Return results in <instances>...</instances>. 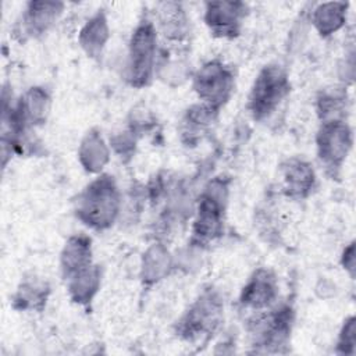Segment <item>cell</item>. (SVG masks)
I'll use <instances>...</instances> for the list:
<instances>
[{"label": "cell", "instance_id": "6da1fadb", "mask_svg": "<svg viewBox=\"0 0 356 356\" xmlns=\"http://www.w3.org/2000/svg\"><path fill=\"white\" fill-rule=\"evenodd\" d=\"M121 204V193L113 177L100 175L78 195L75 214L85 225L103 231L115 222Z\"/></svg>", "mask_w": 356, "mask_h": 356}, {"label": "cell", "instance_id": "7a4b0ae2", "mask_svg": "<svg viewBox=\"0 0 356 356\" xmlns=\"http://www.w3.org/2000/svg\"><path fill=\"white\" fill-rule=\"evenodd\" d=\"M228 199V182L218 177L210 181L197 200L191 242L202 248L217 239L224 231V214Z\"/></svg>", "mask_w": 356, "mask_h": 356}, {"label": "cell", "instance_id": "3957f363", "mask_svg": "<svg viewBox=\"0 0 356 356\" xmlns=\"http://www.w3.org/2000/svg\"><path fill=\"white\" fill-rule=\"evenodd\" d=\"M157 29L152 19H142L132 32L125 79L131 86L143 88L150 83L157 67Z\"/></svg>", "mask_w": 356, "mask_h": 356}, {"label": "cell", "instance_id": "277c9868", "mask_svg": "<svg viewBox=\"0 0 356 356\" xmlns=\"http://www.w3.org/2000/svg\"><path fill=\"white\" fill-rule=\"evenodd\" d=\"M291 83L285 70L277 64L266 65L250 89L248 108L254 120L271 115L286 99Z\"/></svg>", "mask_w": 356, "mask_h": 356}, {"label": "cell", "instance_id": "5b68a950", "mask_svg": "<svg viewBox=\"0 0 356 356\" xmlns=\"http://www.w3.org/2000/svg\"><path fill=\"white\" fill-rule=\"evenodd\" d=\"M222 310L224 306L218 293L211 289L204 291L179 320V335L188 341L213 335L220 325Z\"/></svg>", "mask_w": 356, "mask_h": 356}, {"label": "cell", "instance_id": "8992f818", "mask_svg": "<svg viewBox=\"0 0 356 356\" xmlns=\"http://www.w3.org/2000/svg\"><path fill=\"white\" fill-rule=\"evenodd\" d=\"M192 86L200 103L220 110L234 92L235 78L231 68L218 60H213L195 72Z\"/></svg>", "mask_w": 356, "mask_h": 356}, {"label": "cell", "instance_id": "52a82bcc", "mask_svg": "<svg viewBox=\"0 0 356 356\" xmlns=\"http://www.w3.org/2000/svg\"><path fill=\"white\" fill-rule=\"evenodd\" d=\"M317 156L327 172L335 175L343 165L353 145V134L345 120L321 122L317 136Z\"/></svg>", "mask_w": 356, "mask_h": 356}, {"label": "cell", "instance_id": "ba28073f", "mask_svg": "<svg viewBox=\"0 0 356 356\" xmlns=\"http://www.w3.org/2000/svg\"><path fill=\"white\" fill-rule=\"evenodd\" d=\"M249 6L243 1H207L204 3V24L211 35L234 39L241 33Z\"/></svg>", "mask_w": 356, "mask_h": 356}, {"label": "cell", "instance_id": "9c48e42d", "mask_svg": "<svg viewBox=\"0 0 356 356\" xmlns=\"http://www.w3.org/2000/svg\"><path fill=\"white\" fill-rule=\"evenodd\" d=\"M277 296L278 284L275 275L267 268H259L243 286L239 296V305L246 310L261 313L275 303Z\"/></svg>", "mask_w": 356, "mask_h": 356}, {"label": "cell", "instance_id": "30bf717a", "mask_svg": "<svg viewBox=\"0 0 356 356\" xmlns=\"http://www.w3.org/2000/svg\"><path fill=\"white\" fill-rule=\"evenodd\" d=\"M64 11L60 1H29L21 15V33L28 38H38L46 33Z\"/></svg>", "mask_w": 356, "mask_h": 356}, {"label": "cell", "instance_id": "8fae6325", "mask_svg": "<svg viewBox=\"0 0 356 356\" xmlns=\"http://www.w3.org/2000/svg\"><path fill=\"white\" fill-rule=\"evenodd\" d=\"M154 25L171 44L184 43L189 36V18L181 3H160L157 7V22Z\"/></svg>", "mask_w": 356, "mask_h": 356}, {"label": "cell", "instance_id": "7c38bea8", "mask_svg": "<svg viewBox=\"0 0 356 356\" xmlns=\"http://www.w3.org/2000/svg\"><path fill=\"white\" fill-rule=\"evenodd\" d=\"M281 171L284 179V192L288 197L303 199L307 197L314 189L316 174L307 161L292 157L282 164Z\"/></svg>", "mask_w": 356, "mask_h": 356}, {"label": "cell", "instance_id": "4fadbf2b", "mask_svg": "<svg viewBox=\"0 0 356 356\" xmlns=\"http://www.w3.org/2000/svg\"><path fill=\"white\" fill-rule=\"evenodd\" d=\"M220 110H216L207 104L199 103L189 107L181 121V136L188 145L202 140L203 135L216 122Z\"/></svg>", "mask_w": 356, "mask_h": 356}, {"label": "cell", "instance_id": "5bb4252c", "mask_svg": "<svg viewBox=\"0 0 356 356\" xmlns=\"http://www.w3.org/2000/svg\"><path fill=\"white\" fill-rule=\"evenodd\" d=\"M92 263V242L85 235L71 236L61 252V273L64 280L89 267Z\"/></svg>", "mask_w": 356, "mask_h": 356}, {"label": "cell", "instance_id": "9a60e30c", "mask_svg": "<svg viewBox=\"0 0 356 356\" xmlns=\"http://www.w3.org/2000/svg\"><path fill=\"white\" fill-rule=\"evenodd\" d=\"M349 4L342 1H328L317 4L312 11V24L321 38L338 32L346 22Z\"/></svg>", "mask_w": 356, "mask_h": 356}, {"label": "cell", "instance_id": "2e32d148", "mask_svg": "<svg viewBox=\"0 0 356 356\" xmlns=\"http://www.w3.org/2000/svg\"><path fill=\"white\" fill-rule=\"evenodd\" d=\"M110 36L108 24L103 10L97 11L79 32V44L89 57H97L102 54Z\"/></svg>", "mask_w": 356, "mask_h": 356}, {"label": "cell", "instance_id": "e0dca14e", "mask_svg": "<svg viewBox=\"0 0 356 356\" xmlns=\"http://www.w3.org/2000/svg\"><path fill=\"white\" fill-rule=\"evenodd\" d=\"M67 281L70 296L76 303H89L100 286V268L95 264L74 274Z\"/></svg>", "mask_w": 356, "mask_h": 356}, {"label": "cell", "instance_id": "ac0fdd59", "mask_svg": "<svg viewBox=\"0 0 356 356\" xmlns=\"http://www.w3.org/2000/svg\"><path fill=\"white\" fill-rule=\"evenodd\" d=\"M49 285L40 278H29L21 282L14 296V307L21 310H42L49 295Z\"/></svg>", "mask_w": 356, "mask_h": 356}, {"label": "cell", "instance_id": "d6986e66", "mask_svg": "<svg viewBox=\"0 0 356 356\" xmlns=\"http://www.w3.org/2000/svg\"><path fill=\"white\" fill-rule=\"evenodd\" d=\"M79 160L89 172L100 171L108 161V149L97 132H88L81 143Z\"/></svg>", "mask_w": 356, "mask_h": 356}, {"label": "cell", "instance_id": "ffe728a7", "mask_svg": "<svg viewBox=\"0 0 356 356\" xmlns=\"http://www.w3.org/2000/svg\"><path fill=\"white\" fill-rule=\"evenodd\" d=\"M346 90L328 89L317 97V114L324 121L345 120L343 111H346Z\"/></svg>", "mask_w": 356, "mask_h": 356}, {"label": "cell", "instance_id": "44dd1931", "mask_svg": "<svg viewBox=\"0 0 356 356\" xmlns=\"http://www.w3.org/2000/svg\"><path fill=\"white\" fill-rule=\"evenodd\" d=\"M338 346L342 348V352L345 353H353L355 346V317L350 316L343 321V327L339 334Z\"/></svg>", "mask_w": 356, "mask_h": 356}, {"label": "cell", "instance_id": "7402d4cb", "mask_svg": "<svg viewBox=\"0 0 356 356\" xmlns=\"http://www.w3.org/2000/svg\"><path fill=\"white\" fill-rule=\"evenodd\" d=\"M342 266L349 273V275L353 278V271H355V246H353V242L349 243V246L345 248V250L342 253Z\"/></svg>", "mask_w": 356, "mask_h": 356}]
</instances>
